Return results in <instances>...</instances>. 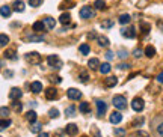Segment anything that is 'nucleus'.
Listing matches in <instances>:
<instances>
[{
	"label": "nucleus",
	"instance_id": "obj_1",
	"mask_svg": "<svg viewBox=\"0 0 163 137\" xmlns=\"http://www.w3.org/2000/svg\"><path fill=\"white\" fill-rule=\"evenodd\" d=\"M112 103H113V105L117 107L118 110H124L127 107V100L122 95H115L113 100H112Z\"/></svg>",
	"mask_w": 163,
	"mask_h": 137
},
{
	"label": "nucleus",
	"instance_id": "obj_2",
	"mask_svg": "<svg viewBox=\"0 0 163 137\" xmlns=\"http://www.w3.org/2000/svg\"><path fill=\"white\" fill-rule=\"evenodd\" d=\"M47 63L53 69H60V66H62V62H60V59L56 54H50L47 57Z\"/></svg>",
	"mask_w": 163,
	"mask_h": 137
},
{
	"label": "nucleus",
	"instance_id": "obj_3",
	"mask_svg": "<svg viewBox=\"0 0 163 137\" xmlns=\"http://www.w3.org/2000/svg\"><path fill=\"white\" fill-rule=\"evenodd\" d=\"M24 57H26V60L29 62V63H32V65H38V63H41V54H38L36 51H33V53H27V54H24Z\"/></svg>",
	"mask_w": 163,
	"mask_h": 137
},
{
	"label": "nucleus",
	"instance_id": "obj_4",
	"mask_svg": "<svg viewBox=\"0 0 163 137\" xmlns=\"http://www.w3.org/2000/svg\"><path fill=\"white\" fill-rule=\"evenodd\" d=\"M92 17H94V9L91 6H83L80 9V18L89 20V18H92Z\"/></svg>",
	"mask_w": 163,
	"mask_h": 137
},
{
	"label": "nucleus",
	"instance_id": "obj_5",
	"mask_svg": "<svg viewBox=\"0 0 163 137\" xmlns=\"http://www.w3.org/2000/svg\"><path fill=\"white\" fill-rule=\"evenodd\" d=\"M143 107H145V103H143L142 98H134V100L131 101V109H133L134 112H142Z\"/></svg>",
	"mask_w": 163,
	"mask_h": 137
},
{
	"label": "nucleus",
	"instance_id": "obj_6",
	"mask_svg": "<svg viewBox=\"0 0 163 137\" xmlns=\"http://www.w3.org/2000/svg\"><path fill=\"white\" fill-rule=\"evenodd\" d=\"M95 104H97V114L98 116H104L106 112H107V104L104 101H101V100H97Z\"/></svg>",
	"mask_w": 163,
	"mask_h": 137
},
{
	"label": "nucleus",
	"instance_id": "obj_7",
	"mask_svg": "<svg viewBox=\"0 0 163 137\" xmlns=\"http://www.w3.org/2000/svg\"><path fill=\"white\" fill-rule=\"evenodd\" d=\"M67 96L70 98V100H80L82 98V92L79 89H76V88H71L67 91Z\"/></svg>",
	"mask_w": 163,
	"mask_h": 137
},
{
	"label": "nucleus",
	"instance_id": "obj_8",
	"mask_svg": "<svg viewBox=\"0 0 163 137\" xmlns=\"http://www.w3.org/2000/svg\"><path fill=\"white\" fill-rule=\"evenodd\" d=\"M121 35L124 36V38H136V29L134 27H126V29H122L121 30Z\"/></svg>",
	"mask_w": 163,
	"mask_h": 137
},
{
	"label": "nucleus",
	"instance_id": "obj_9",
	"mask_svg": "<svg viewBox=\"0 0 163 137\" xmlns=\"http://www.w3.org/2000/svg\"><path fill=\"white\" fill-rule=\"evenodd\" d=\"M21 95H23L21 89H18V88H12L11 91H9V100H12V101L20 100V98H21Z\"/></svg>",
	"mask_w": 163,
	"mask_h": 137
},
{
	"label": "nucleus",
	"instance_id": "obj_10",
	"mask_svg": "<svg viewBox=\"0 0 163 137\" xmlns=\"http://www.w3.org/2000/svg\"><path fill=\"white\" fill-rule=\"evenodd\" d=\"M59 96V92L58 89H55V88H48V89H46V98L47 100H56Z\"/></svg>",
	"mask_w": 163,
	"mask_h": 137
},
{
	"label": "nucleus",
	"instance_id": "obj_11",
	"mask_svg": "<svg viewBox=\"0 0 163 137\" xmlns=\"http://www.w3.org/2000/svg\"><path fill=\"white\" fill-rule=\"evenodd\" d=\"M59 21L60 24H64V26H68L71 23V15L70 12H64V14H60V17H59Z\"/></svg>",
	"mask_w": 163,
	"mask_h": 137
},
{
	"label": "nucleus",
	"instance_id": "obj_12",
	"mask_svg": "<svg viewBox=\"0 0 163 137\" xmlns=\"http://www.w3.org/2000/svg\"><path fill=\"white\" fill-rule=\"evenodd\" d=\"M109 121H110L112 124H119V122L122 121V114L119 113V112H113V113H110Z\"/></svg>",
	"mask_w": 163,
	"mask_h": 137
},
{
	"label": "nucleus",
	"instance_id": "obj_13",
	"mask_svg": "<svg viewBox=\"0 0 163 137\" xmlns=\"http://www.w3.org/2000/svg\"><path fill=\"white\" fill-rule=\"evenodd\" d=\"M12 11L15 12H23L24 11V3L21 0H15L14 3H12Z\"/></svg>",
	"mask_w": 163,
	"mask_h": 137
},
{
	"label": "nucleus",
	"instance_id": "obj_14",
	"mask_svg": "<svg viewBox=\"0 0 163 137\" xmlns=\"http://www.w3.org/2000/svg\"><path fill=\"white\" fill-rule=\"evenodd\" d=\"M74 5H76L74 0H64V2L59 5V9H62V11H64V9H71V8H74Z\"/></svg>",
	"mask_w": 163,
	"mask_h": 137
},
{
	"label": "nucleus",
	"instance_id": "obj_15",
	"mask_svg": "<svg viewBox=\"0 0 163 137\" xmlns=\"http://www.w3.org/2000/svg\"><path fill=\"white\" fill-rule=\"evenodd\" d=\"M65 133L70 134V136H76L79 133V128H77V125H74V124H70V125H67V128H65Z\"/></svg>",
	"mask_w": 163,
	"mask_h": 137
},
{
	"label": "nucleus",
	"instance_id": "obj_16",
	"mask_svg": "<svg viewBox=\"0 0 163 137\" xmlns=\"http://www.w3.org/2000/svg\"><path fill=\"white\" fill-rule=\"evenodd\" d=\"M11 14H12V8H9V6H2L0 8V15L2 17H5V18H9L11 17Z\"/></svg>",
	"mask_w": 163,
	"mask_h": 137
},
{
	"label": "nucleus",
	"instance_id": "obj_17",
	"mask_svg": "<svg viewBox=\"0 0 163 137\" xmlns=\"http://www.w3.org/2000/svg\"><path fill=\"white\" fill-rule=\"evenodd\" d=\"M30 91L33 92V93H39V92L42 91V83L41 81H33L30 84Z\"/></svg>",
	"mask_w": 163,
	"mask_h": 137
},
{
	"label": "nucleus",
	"instance_id": "obj_18",
	"mask_svg": "<svg viewBox=\"0 0 163 137\" xmlns=\"http://www.w3.org/2000/svg\"><path fill=\"white\" fill-rule=\"evenodd\" d=\"M44 26H46L47 29H53V27L56 26V20L51 18V17H46V18H44Z\"/></svg>",
	"mask_w": 163,
	"mask_h": 137
},
{
	"label": "nucleus",
	"instance_id": "obj_19",
	"mask_svg": "<svg viewBox=\"0 0 163 137\" xmlns=\"http://www.w3.org/2000/svg\"><path fill=\"white\" fill-rule=\"evenodd\" d=\"M88 66H89L91 69H98L100 68V60H98L97 57L89 59V60H88Z\"/></svg>",
	"mask_w": 163,
	"mask_h": 137
},
{
	"label": "nucleus",
	"instance_id": "obj_20",
	"mask_svg": "<svg viewBox=\"0 0 163 137\" xmlns=\"http://www.w3.org/2000/svg\"><path fill=\"white\" fill-rule=\"evenodd\" d=\"M32 29H33V32H42V30H46L44 21H35L33 26H32Z\"/></svg>",
	"mask_w": 163,
	"mask_h": 137
},
{
	"label": "nucleus",
	"instance_id": "obj_21",
	"mask_svg": "<svg viewBox=\"0 0 163 137\" xmlns=\"http://www.w3.org/2000/svg\"><path fill=\"white\" fill-rule=\"evenodd\" d=\"M117 84H118V79H117V77L110 75V77H107V79H106V86H107V88H113V86H117Z\"/></svg>",
	"mask_w": 163,
	"mask_h": 137
},
{
	"label": "nucleus",
	"instance_id": "obj_22",
	"mask_svg": "<svg viewBox=\"0 0 163 137\" xmlns=\"http://www.w3.org/2000/svg\"><path fill=\"white\" fill-rule=\"evenodd\" d=\"M36 118H38V114H36L35 110H30V112H27L26 113V119L32 124V122H36Z\"/></svg>",
	"mask_w": 163,
	"mask_h": 137
},
{
	"label": "nucleus",
	"instance_id": "obj_23",
	"mask_svg": "<svg viewBox=\"0 0 163 137\" xmlns=\"http://www.w3.org/2000/svg\"><path fill=\"white\" fill-rule=\"evenodd\" d=\"M118 21H119L121 24H128L130 21H131V17H130L128 14H122V15H119Z\"/></svg>",
	"mask_w": 163,
	"mask_h": 137
},
{
	"label": "nucleus",
	"instance_id": "obj_24",
	"mask_svg": "<svg viewBox=\"0 0 163 137\" xmlns=\"http://www.w3.org/2000/svg\"><path fill=\"white\" fill-rule=\"evenodd\" d=\"M100 72H101V74H109V72H110V69H112V66H110V63H101V65H100Z\"/></svg>",
	"mask_w": 163,
	"mask_h": 137
},
{
	"label": "nucleus",
	"instance_id": "obj_25",
	"mask_svg": "<svg viewBox=\"0 0 163 137\" xmlns=\"http://www.w3.org/2000/svg\"><path fill=\"white\" fill-rule=\"evenodd\" d=\"M41 130H42V125H41V124H38V122H32V126H30V131H32V133L39 134Z\"/></svg>",
	"mask_w": 163,
	"mask_h": 137
},
{
	"label": "nucleus",
	"instance_id": "obj_26",
	"mask_svg": "<svg viewBox=\"0 0 163 137\" xmlns=\"http://www.w3.org/2000/svg\"><path fill=\"white\" fill-rule=\"evenodd\" d=\"M143 53H145V56H147V57H150V59H151V57H154V54H156V48H154L152 45H148L147 48H145V51H143Z\"/></svg>",
	"mask_w": 163,
	"mask_h": 137
},
{
	"label": "nucleus",
	"instance_id": "obj_27",
	"mask_svg": "<svg viewBox=\"0 0 163 137\" xmlns=\"http://www.w3.org/2000/svg\"><path fill=\"white\" fill-rule=\"evenodd\" d=\"M97 41H98V44H100L101 47H107L109 44H110V42H109V39H107L106 36H101V35H100V36H97Z\"/></svg>",
	"mask_w": 163,
	"mask_h": 137
},
{
	"label": "nucleus",
	"instance_id": "obj_28",
	"mask_svg": "<svg viewBox=\"0 0 163 137\" xmlns=\"http://www.w3.org/2000/svg\"><path fill=\"white\" fill-rule=\"evenodd\" d=\"M9 42V36L5 33H0V47H6Z\"/></svg>",
	"mask_w": 163,
	"mask_h": 137
},
{
	"label": "nucleus",
	"instance_id": "obj_29",
	"mask_svg": "<svg viewBox=\"0 0 163 137\" xmlns=\"http://www.w3.org/2000/svg\"><path fill=\"white\" fill-rule=\"evenodd\" d=\"M9 125H11V119H0V131L6 130Z\"/></svg>",
	"mask_w": 163,
	"mask_h": 137
},
{
	"label": "nucleus",
	"instance_id": "obj_30",
	"mask_svg": "<svg viewBox=\"0 0 163 137\" xmlns=\"http://www.w3.org/2000/svg\"><path fill=\"white\" fill-rule=\"evenodd\" d=\"M79 51H80L82 54H89V51H91V47L88 45V44H82L79 47Z\"/></svg>",
	"mask_w": 163,
	"mask_h": 137
},
{
	"label": "nucleus",
	"instance_id": "obj_31",
	"mask_svg": "<svg viewBox=\"0 0 163 137\" xmlns=\"http://www.w3.org/2000/svg\"><path fill=\"white\" fill-rule=\"evenodd\" d=\"M79 109H80L82 113H89V112H91V107H89L88 103H80V107H79Z\"/></svg>",
	"mask_w": 163,
	"mask_h": 137
},
{
	"label": "nucleus",
	"instance_id": "obj_32",
	"mask_svg": "<svg viewBox=\"0 0 163 137\" xmlns=\"http://www.w3.org/2000/svg\"><path fill=\"white\" fill-rule=\"evenodd\" d=\"M94 6H95V8H97L98 11H104V9H106V3L103 2V0H97Z\"/></svg>",
	"mask_w": 163,
	"mask_h": 137
},
{
	"label": "nucleus",
	"instance_id": "obj_33",
	"mask_svg": "<svg viewBox=\"0 0 163 137\" xmlns=\"http://www.w3.org/2000/svg\"><path fill=\"white\" fill-rule=\"evenodd\" d=\"M79 80H80L82 83H88V80H89V75H88V72H86V71H82L80 75H79Z\"/></svg>",
	"mask_w": 163,
	"mask_h": 137
},
{
	"label": "nucleus",
	"instance_id": "obj_34",
	"mask_svg": "<svg viewBox=\"0 0 163 137\" xmlns=\"http://www.w3.org/2000/svg\"><path fill=\"white\" fill-rule=\"evenodd\" d=\"M12 109H14L15 112H21V110H23V104L18 103V100H15V101L12 103Z\"/></svg>",
	"mask_w": 163,
	"mask_h": 137
},
{
	"label": "nucleus",
	"instance_id": "obj_35",
	"mask_svg": "<svg viewBox=\"0 0 163 137\" xmlns=\"http://www.w3.org/2000/svg\"><path fill=\"white\" fill-rule=\"evenodd\" d=\"M48 116H50L51 119L59 118V110H58V109H50V110H48Z\"/></svg>",
	"mask_w": 163,
	"mask_h": 137
},
{
	"label": "nucleus",
	"instance_id": "obj_36",
	"mask_svg": "<svg viewBox=\"0 0 163 137\" xmlns=\"http://www.w3.org/2000/svg\"><path fill=\"white\" fill-rule=\"evenodd\" d=\"M140 29H142V32H143V35H147L148 32H150L151 26H150L148 23H143V21H142V23H140Z\"/></svg>",
	"mask_w": 163,
	"mask_h": 137
},
{
	"label": "nucleus",
	"instance_id": "obj_37",
	"mask_svg": "<svg viewBox=\"0 0 163 137\" xmlns=\"http://www.w3.org/2000/svg\"><path fill=\"white\" fill-rule=\"evenodd\" d=\"M5 57H6V59H12V60H15V59H17L15 51H14V50H8V51H5Z\"/></svg>",
	"mask_w": 163,
	"mask_h": 137
},
{
	"label": "nucleus",
	"instance_id": "obj_38",
	"mask_svg": "<svg viewBox=\"0 0 163 137\" xmlns=\"http://www.w3.org/2000/svg\"><path fill=\"white\" fill-rule=\"evenodd\" d=\"M42 2H44V0H29V5H30L32 8H38V6L42 5Z\"/></svg>",
	"mask_w": 163,
	"mask_h": 137
},
{
	"label": "nucleus",
	"instance_id": "obj_39",
	"mask_svg": "<svg viewBox=\"0 0 163 137\" xmlns=\"http://www.w3.org/2000/svg\"><path fill=\"white\" fill-rule=\"evenodd\" d=\"M9 114V109L8 107H0V116L2 118H6Z\"/></svg>",
	"mask_w": 163,
	"mask_h": 137
},
{
	"label": "nucleus",
	"instance_id": "obj_40",
	"mask_svg": "<svg viewBox=\"0 0 163 137\" xmlns=\"http://www.w3.org/2000/svg\"><path fill=\"white\" fill-rule=\"evenodd\" d=\"M30 41H32V42H42V41H44V36H42V35H41V36H32Z\"/></svg>",
	"mask_w": 163,
	"mask_h": 137
},
{
	"label": "nucleus",
	"instance_id": "obj_41",
	"mask_svg": "<svg viewBox=\"0 0 163 137\" xmlns=\"http://www.w3.org/2000/svg\"><path fill=\"white\" fill-rule=\"evenodd\" d=\"M112 26H113V21H103V23H101V27H103V29H110Z\"/></svg>",
	"mask_w": 163,
	"mask_h": 137
},
{
	"label": "nucleus",
	"instance_id": "obj_42",
	"mask_svg": "<svg viewBox=\"0 0 163 137\" xmlns=\"http://www.w3.org/2000/svg\"><path fill=\"white\" fill-rule=\"evenodd\" d=\"M142 54H143V51H142L140 48H136V50L133 51V56H134V57H138V59H139V57L142 56Z\"/></svg>",
	"mask_w": 163,
	"mask_h": 137
},
{
	"label": "nucleus",
	"instance_id": "obj_43",
	"mask_svg": "<svg viewBox=\"0 0 163 137\" xmlns=\"http://www.w3.org/2000/svg\"><path fill=\"white\" fill-rule=\"evenodd\" d=\"M50 81H51V83H60V81H62V79H60V77H56V75H51V77H50Z\"/></svg>",
	"mask_w": 163,
	"mask_h": 137
},
{
	"label": "nucleus",
	"instance_id": "obj_44",
	"mask_svg": "<svg viewBox=\"0 0 163 137\" xmlns=\"http://www.w3.org/2000/svg\"><path fill=\"white\" fill-rule=\"evenodd\" d=\"M136 137H150V134L148 133H145V131H136V134H134Z\"/></svg>",
	"mask_w": 163,
	"mask_h": 137
},
{
	"label": "nucleus",
	"instance_id": "obj_45",
	"mask_svg": "<svg viewBox=\"0 0 163 137\" xmlns=\"http://www.w3.org/2000/svg\"><path fill=\"white\" fill-rule=\"evenodd\" d=\"M74 113H76V109H74L73 105L67 109V114H68V116H74Z\"/></svg>",
	"mask_w": 163,
	"mask_h": 137
},
{
	"label": "nucleus",
	"instance_id": "obj_46",
	"mask_svg": "<svg viewBox=\"0 0 163 137\" xmlns=\"http://www.w3.org/2000/svg\"><path fill=\"white\" fill-rule=\"evenodd\" d=\"M115 134H117V136H124V134H126V130H122V128H117V130H115Z\"/></svg>",
	"mask_w": 163,
	"mask_h": 137
},
{
	"label": "nucleus",
	"instance_id": "obj_47",
	"mask_svg": "<svg viewBox=\"0 0 163 137\" xmlns=\"http://www.w3.org/2000/svg\"><path fill=\"white\" fill-rule=\"evenodd\" d=\"M118 56L121 57V59H126V57H127L128 54H127V51H126V50H121V51L118 53Z\"/></svg>",
	"mask_w": 163,
	"mask_h": 137
},
{
	"label": "nucleus",
	"instance_id": "obj_48",
	"mask_svg": "<svg viewBox=\"0 0 163 137\" xmlns=\"http://www.w3.org/2000/svg\"><path fill=\"white\" fill-rule=\"evenodd\" d=\"M140 124H143V118H140V119H138V121H134V122H133V125H134V126L140 125Z\"/></svg>",
	"mask_w": 163,
	"mask_h": 137
},
{
	"label": "nucleus",
	"instance_id": "obj_49",
	"mask_svg": "<svg viewBox=\"0 0 163 137\" xmlns=\"http://www.w3.org/2000/svg\"><path fill=\"white\" fill-rule=\"evenodd\" d=\"M157 133H159L160 136H163V124H160V125L157 126Z\"/></svg>",
	"mask_w": 163,
	"mask_h": 137
},
{
	"label": "nucleus",
	"instance_id": "obj_50",
	"mask_svg": "<svg viewBox=\"0 0 163 137\" xmlns=\"http://www.w3.org/2000/svg\"><path fill=\"white\" fill-rule=\"evenodd\" d=\"M106 57H107L109 60H112V59H113V53H112V51H107V53H106Z\"/></svg>",
	"mask_w": 163,
	"mask_h": 137
},
{
	"label": "nucleus",
	"instance_id": "obj_51",
	"mask_svg": "<svg viewBox=\"0 0 163 137\" xmlns=\"http://www.w3.org/2000/svg\"><path fill=\"white\" fill-rule=\"evenodd\" d=\"M119 68H121V69H128V68H130V65H128V63H121V65H119Z\"/></svg>",
	"mask_w": 163,
	"mask_h": 137
},
{
	"label": "nucleus",
	"instance_id": "obj_52",
	"mask_svg": "<svg viewBox=\"0 0 163 137\" xmlns=\"http://www.w3.org/2000/svg\"><path fill=\"white\" fill-rule=\"evenodd\" d=\"M157 81H159V83H163V72H160V74L157 75Z\"/></svg>",
	"mask_w": 163,
	"mask_h": 137
},
{
	"label": "nucleus",
	"instance_id": "obj_53",
	"mask_svg": "<svg viewBox=\"0 0 163 137\" xmlns=\"http://www.w3.org/2000/svg\"><path fill=\"white\" fill-rule=\"evenodd\" d=\"M36 137H50V136H48L47 133H39V134H38Z\"/></svg>",
	"mask_w": 163,
	"mask_h": 137
},
{
	"label": "nucleus",
	"instance_id": "obj_54",
	"mask_svg": "<svg viewBox=\"0 0 163 137\" xmlns=\"http://www.w3.org/2000/svg\"><path fill=\"white\" fill-rule=\"evenodd\" d=\"M11 75H12L11 71H6V72H5V77H11Z\"/></svg>",
	"mask_w": 163,
	"mask_h": 137
},
{
	"label": "nucleus",
	"instance_id": "obj_55",
	"mask_svg": "<svg viewBox=\"0 0 163 137\" xmlns=\"http://www.w3.org/2000/svg\"><path fill=\"white\" fill-rule=\"evenodd\" d=\"M95 137H101V136H100V133H98V131H95Z\"/></svg>",
	"mask_w": 163,
	"mask_h": 137
},
{
	"label": "nucleus",
	"instance_id": "obj_56",
	"mask_svg": "<svg viewBox=\"0 0 163 137\" xmlns=\"http://www.w3.org/2000/svg\"><path fill=\"white\" fill-rule=\"evenodd\" d=\"M82 137H86V136H82Z\"/></svg>",
	"mask_w": 163,
	"mask_h": 137
}]
</instances>
